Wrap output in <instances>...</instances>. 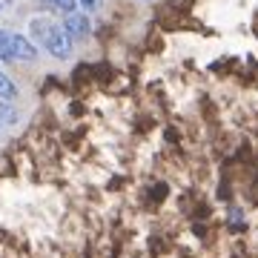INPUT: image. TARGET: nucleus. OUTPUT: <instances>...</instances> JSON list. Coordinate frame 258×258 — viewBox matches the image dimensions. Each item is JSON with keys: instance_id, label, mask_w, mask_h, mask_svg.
<instances>
[{"instance_id": "nucleus-1", "label": "nucleus", "mask_w": 258, "mask_h": 258, "mask_svg": "<svg viewBox=\"0 0 258 258\" xmlns=\"http://www.w3.org/2000/svg\"><path fill=\"white\" fill-rule=\"evenodd\" d=\"M32 37L40 40V46L46 49L52 57H57V60H66V57L72 55L75 40L60 26H52L46 20H32Z\"/></svg>"}, {"instance_id": "nucleus-2", "label": "nucleus", "mask_w": 258, "mask_h": 258, "mask_svg": "<svg viewBox=\"0 0 258 258\" xmlns=\"http://www.w3.org/2000/svg\"><path fill=\"white\" fill-rule=\"evenodd\" d=\"M9 55L12 60H35L37 57V46L32 43V37L18 35V32H9Z\"/></svg>"}, {"instance_id": "nucleus-3", "label": "nucleus", "mask_w": 258, "mask_h": 258, "mask_svg": "<svg viewBox=\"0 0 258 258\" xmlns=\"http://www.w3.org/2000/svg\"><path fill=\"white\" fill-rule=\"evenodd\" d=\"M66 32V35L72 37V40H81V37H86L89 35V18H86V12L83 15H75V12H69V18L63 20V26H60Z\"/></svg>"}, {"instance_id": "nucleus-4", "label": "nucleus", "mask_w": 258, "mask_h": 258, "mask_svg": "<svg viewBox=\"0 0 258 258\" xmlns=\"http://www.w3.org/2000/svg\"><path fill=\"white\" fill-rule=\"evenodd\" d=\"M12 98H18V86L0 72V101H12Z\"/></svg>"}, {"instance_id": "nucleus-5", "label": "nucleus", "mask_w": 258, "mask_h": 258, "mask_svg": "<svg viewBox=\"0 0 258 258\" xmlns=\"http://www.w3.org/2000/svg\"><path fill=\"white\" fill-rule=\"evenodd\" d=\"M15 120H18L15 106H9V103H0V123L6 126V123H15Z\"/></svg>"}, {"instance_id": "nucleus-6", "label": "nucleus", "mask_w": 258, "mask_h": 258, "mask_svg": "<svg viewBox=\"0 0 258 258\" xmlns=\"http://www.w3.org/2000/svg\"><path fill=\"white\" fill-rule=\"evenodd\" d=\"M0 60H6V63L12 60V55H9V32H3V29H0Z\"/></svg>"}, {"instance_id": "nucleus-7", "label": "nucleus", "mask_w": 258, "mask_h": 258, "mask_svg": "<svg viewBox=\"0 0 258 258\" xmlns=\"http://www.w3.org/2000/svg\"><path fill=\"white\" fill-rule=\"evenodd\" d=\"M49 6H52V9H57V12H66V15H69V12L75 9V3H78V0H46Z\"/></svg>"}, {"instance_id": "nucleus-8", "label": "nucleus", "mask_w": 258, "mask_h": 258, "mask_svg": "<svg viewBox=\"0 0 258 258\" xmlns=\"http://www.w3.org/2000/svg\"><path fill=\"white\" fill-rule=\"evenodd\" d=\"M78 3L83 6V12H95L98 9V0H78Z\"/></svg>"}]
</instances>
